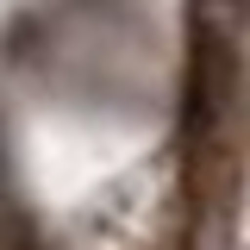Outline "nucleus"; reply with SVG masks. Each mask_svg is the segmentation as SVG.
Listing matches in <instances>:
<instances>
[{"label":"nucleus","instance_id":"f257e3e1","mask_svg":"<svg viewBox=\"0 0 250 250\" xmlns=\"http://www.w3.org/2000/svg\"><path fill=\"white\" fill-rule=\"evenodd\" d=\"M225 94H231L225 31L194 19V50H188V131H213V119L225 113Z\"/></svg>","mask_w":250,"mask_h":250}]
</instances>
